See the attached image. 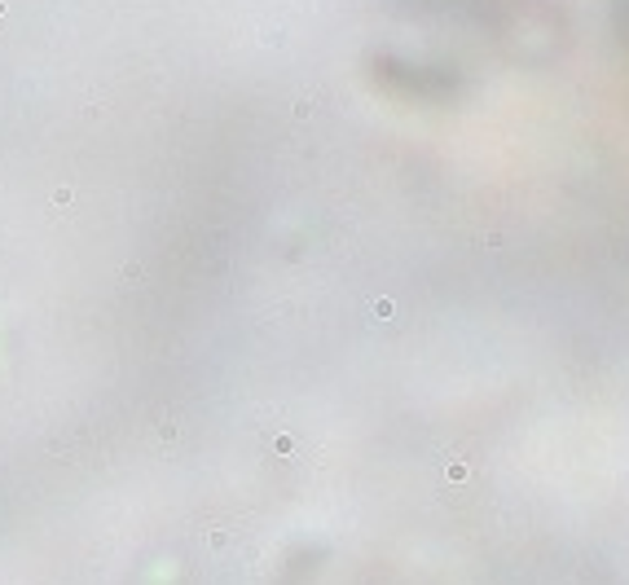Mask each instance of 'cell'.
Segmentation results:
<instances>
[{
  "mask_svg": "<svg viewBox=\"0 0 629 585\" xmlns=\"http://www.w3.org/2000/svg\"><path fill=\"white\" fill-rule=\"evenodd\" d=\"M207 546H211V550H225V546H229V532L225 528H211V532H207Z\"/></svg>",
  "mask_w": 629,
  "mask_h": 585,
  "instance_id": "1",
  "label": "cell"
}]
</instances>
